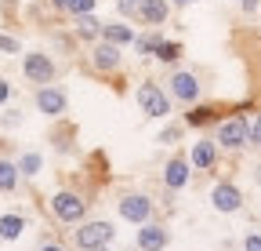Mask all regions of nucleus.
Masks as SVG:
<instances>
[{
    "label": "nucleus",
    "instance_id": "f257e3e1",
    "mask_svg": "<svg viewBox=\"0 0 261 251\" xmlns=\"http://www.w3.org/2000/svg\"><path fill=\"white\" fill-rule=\"evenodd\" d=\"M55 215L62 218V222H76V218L84 215V200L73 197V193H58L55 197Z\"/></svg>",
    "mask_w": 261,
    "mask_h": 251
},
{
    "label": "nucleus",
    "instance_id": "f03ea898",
    "mask_svg": "<svg viewBox=\"0 0 261 251\" xmlns=\"http://www.w3.org/2000/svg\"><path fill=\"white\" fill-rule=\"evenodd\" d=\"M138 102H142V109H145L149 117H163V113H167V99H163V91L152 87V84H145V87L138 91Z\"/></svg>",
    "mask_w": 261,
    "mask_h": 251
},
{
    "label": "nucleus",
    "instance_id": "7ed1b4c3",
    "mask_svg": "<svg viewBox=\"0 0 261 251\" xmlns=\"http://www.w3.org/2000/svg\"><path fill=\"white\" fill-rule=\"evenodd\" d=\"M109 237H113V230H109L106 222H91V226H84V230L76 233L80 247H87V251H91V247H102V244H106Z\"/></svg>",
    "mask_w": 261,
    "mask_h": 251
},
{
    "label": "nucleus",
    "instance_id": "20e7f679",
    "mask_svg": "<svg viewBox=\"0 0 261 251\" xmlns=\"http://www.w3.org/2000/svg\"><path fill=\"white\" fill-rule=\"evenodd\" d=\"M25 77L37 80V84H47L55 77V66H51L44 55H25Z\"/></svg>",
    "mask_w": 261,
    "mask_h": 251
},
{
    "label": "nucleus",
    "instance_id": "39448f33",
    "mask_svg": "<svg viewBox=\"0 0 261 251\" xmlns=\"http://www.w3.org/2000/svg\"><path fill=\"white\" fill-rule=\"evenodd\" d=\"M218 142H225V146H240V142H247V120H228V124H221V131H218Z\"/></svg>",
    "mask_w": 261,
    "mask_h": 251
},
{
    "label": "nucleus",
    "instance_id": "423d86ee",
    "mask_svg": "<svg viewBox=\"0 0 261 251\" xmlns=\"http://www.w3.org/2000/svg\"><path fill=\"white\" fill-rule=\"evenodd\" d=\"M120 215L130 218V222H142V218H149V200L145 197H127V200H120Z\"/></svg>",
    "mask_w": 261,
    "mask_h": 251
},
{
    "label": "nucleus",
    "instance_id": "0eeeda50",
    "mask_svg": "<svg viewBox=\"0 0 261 251\" xmlns=\"http://www.w3.org/2000/svg\"><path fill=\"white\" fill-rule=\"evenodd\" d=\"M214 208L218 211H236L240 208V190L236 186H218L214 190Z\"/></svg>",
    "mask_w": 261,
    "mask_h": 251
},
{
    "label": "nucleus",
    "instance_id": "6e6552de",
    "mask_svg": "<svg viewBox=\"0 0 261 251\" xmlns=\"http://www.w3.org/2000/svg\"><path fill=\"white\" fill-rule=\"evenodd\" d=\"M138 244H142L145 251H160L163 244H167V233H163L160 226H145V230L138 233Z\"/></svg>",
    "mask_w": 261,
    "mask_h": 251
},
{
    "label": "nucleus",
    "instance_id": "1a4fd4ad",
    "mask_svg": "<svg viewBox=\"0 0 261 251\" xmlns=\"http://www.w3.org/2000/svg\"><path fill=\"white\" fill-rule=\"evenodd\" d=\"M94 66L98 70H116L120 66V51H116V44H102L94 51Z\"/></svg>",
    "mask_w": 261,
    "mask_h": 251
},
{
    "label": "nucleus",
    "instance_id": "9d476101",
    "mask_svg": "<svg viewBox=\"0 0 261 251\" xmlns=\"http://www.w3.org/2000/svg\"><path fill=\"white\" fill-rule=\"evenodd\" d=\"M171 84H174V95H178V99H185V102H189V99H196V91H200L196 77H189V73H178Z\"/></svg>",
    "mask_w": 261,
    "mask_h": 251
},
{
    "label": "nucleus",
    "instance_id": "9b49d317",
    "mask_svg": "<svg viewBox=\"0 0 261 251\" xmlns=\"http://www.w3.org/2000/svg\"><path fill=\"white\" fill-rule=\"evenodd\" d=\"M37 106H40L47 117H55V113L65 109V99L58 95V91H40V95H37Z\"/></svg>",
    "mask_w": 261,
    "mask_h": 251
},
{
    "label": "nucleus",
    "instance_id": "f8f14e48",
    "mask_svg": "<svg viewBox=\"0 0 261 251\" xmlns=\"http://www.w3.org/2000/svg\"><path fill=\"white\" fill-rule=\"evenodd\" d=\"M192 164H196V168H211V164H214V146H211V142H196Z\"/></svg>",
    "mask_w": 261,
    "mask_h": 251
},
{
    "label": "nucleus",
    "instance_id": "ddd939ff",
    "mask_svg": "<svg viewBox=\"0 0 261 251\" xmlns=\"http://www.w3.org/2000/svg\"><path fill=\"white\" fill-rule=\"evenodd\" d=\"M189 182V168L181 164V161H171L167 164V186H174V190H178V186H185Z\"/></svg>",
    "mask_w": 261,
    "mask_h": 251
},
{
    "label": "nucleus",
    "instance_id": "4468645a",
    "mask_svg": "<svg viewBox=\"0 0 261 251\" xmlns=\"http://www.w3.org/2000/svg\"><path fill=\"white\" fill-rule=\"evenodd\" d=\"M22 233V218L18 215H4V218H0V237H4V240H15Z\"/></svg>",
    "mask_w": 261,
    "mask_h": 251
},
{
    "label": "nucleus",
    "instance_id": "2eb2a0df",
    "mask_svg": "<svg viewBox=\"0 0 261 251\" xmlns=\"http://www.w3.org/2000/svg\"><path fill=\"white\" fill-rule=\"evenodd\" d=\"M142 15H145L149 22H163V15H167V4H163V0H145V4H142Z\"/></svg>",
    "mask_w": 261,
    "mask_h": 251
},
{
    "label": "nucleus",
    "instance_id": "dca6fc26",
    "mask_svg": "<svg viewBox=\"0 0 261 251\" xmlns=\"http://www.w3.org/2000/svg\"><path fill=\"white\" fill-rule=\"evenodd\" d=\"M106 40L109 44H127L130 40V29L127 26H106Z\"/></svg>",
    "mask_w": 261,
    "mask_h": 251
},
{
    "label": "nucleus",
    "instance_id": "f3484780",
    "mask_svg": "<svg viewBox=\"0 0 261 251\" xmlns=\"http://www.w3.org/2000/svg\"><path fill=\"white\" fill-rule=\"evenodd\" d=\"M80 33H84V37H94V33H98V18H94L91 11L80 15Z\"/></svg>",
    "mask_w": 261,
    "mask_h": 251
},
{
    "label": "nucleus",
    "instance_id": "a211bd4d",
    "mask_svg": "<svg viewBox=\"0 0 261 251\" xmlns=\"http://www.w3.org/2000/svg\"><path fill=\"white\" fill-rule=\"evenodd\" d=\"M11 186H15V168L0 164V190H11Z\"/></svg>",
    "mask_w": 261,
    "mask_h": 251
},
{
    "label": "nucleus",
    "instance_id": "6ab92c4d",
    "mask_svg": "<svg viewBox=\"0 0 261 251\" xmlns=\"http://www.w3.org/2000/svg\"><path fill=\"white\" fill-rule=\"evenodd\" d=\"M211 117H214V109H192L189 113V124H192V128H200V124H207Z\"/></svg>",
    "mask_w": 261,
    "mask_h": 251
},
{
    "label": "nucleus",
    "instance_id": "aec40b11",
    "mask_svg": "<svg viewBox=\"0 0 261 251\" xmlns=\"http://www.w3.org/2000/svg\"><path fill=\"white\" fill-rule=\"evenodd\" d=\"M156 55H160L163 62H174V58H178V44H163V40H160V48H156Z\"/></svg>",
    "mask_w": 261,
    "mask_h": 251
},
{
    "label": "nucleus",
    "instance_id": "412c9836",
    "mask_svg": "<svg viewBox=\"0 0 261 251\" xmlns=\"http://www.w3.org/2000/svg\"><path fill=\"white\" fill-rule=\"evenodd\" d=\"M37 168H40V156H37V153H25V156H22V171H25V175H37Z\"/></svg>",
    "mask_w": 261,
    "mask_h": 251
},
{
    "label": "nucleus",
    "instance_id": "4be33fe9",
    "mask_svg": "<svg viewBox=\"0 0 261 251\" xmlns=\"http://www.w3.org/2000/svg\"><path fill=\"white\" fill-rule=\"evenodd\" d=\"M65 8H73L76 15H87V11L94 8V0H69V4H65Z\"/></svg>",
    "mask_w": 261,
    "mask_h": 251
},
{
    "label": "nucleus",
    "instance_id": "5701e85b",
    "mask_svg": "<svg viewBox=\"0 0 261 251\" xmlns=\"http://www.w3.org/2000/svg\"><path fill=\"white\" fill-rule=\"evenodd\" d=\"M138 48L142 51H156L160 48V37H145V40H138Z\"/></svg>",
    "mask_w": 261,
    "mask_h": 251
},
{
    "label": "nucleus",
    "instance_id": "b1692460",
    "mask_svg": "<svg viewBox=\"0 0 261 251\" xmlns=\"http://www.w3.org/2000/svg\"><path fill=\"white\" fill-rule=\"evenodd\" d=\"M0 51H18V44H15L11 37H4V33H0Z\"/></svg>",
    "mask_w": 261,
    "mask_h": 251
},
{
    "label": "nucleus",
    "instance_id": "393cba45",
    "mask_svg": "<svg viewBox=\"0 0 261 251\" xmlns=\"http://www.w3.org/2000/svg\"><path fill=\"white\" fill-rule=\"evenodd\" d=\"M145 0H120V11H135V8H142Z\"/></svg>",
    "mask_w": 261,
    "mask_h": 251
},
{
    "label": "nucleus",
    "instance_id": "a878e982",
    "mask_svg": "<svg viewBox=\"0 0 261 251\" xmlns=\"http://www.w3.org/2000/svg\"><path fill=\"white\" fill-rule=\"evenodd\" d=\"M160 139H163V142H174V139H178V128H167V131H163Z\"/></svg>",
    "mask_w": 261,
    "mask_h": 251
},
{
    "label": "nucleus",
    "instance_id": "bb28decb",
    "mask_svg": "<svg viewBox=\"0 0 261 251\" xmlns=\"http://www.w3.org/2000/svg\"><path fill=\"white\" fill-rule=\"evenodd\" d=\"M247 251H261V237H250L247 240Z\"/></svg>",
    "mask_w": 261,
    "mask_h": 251
},
{
    "label": "nucleus",
    "instance_id": "cd10ccee",
    "mask_svg": "<svg viewBox=\"0 0 261 251\" xmlns=\"http://www.w3.org/2000/svg\"><path fill=\"white\" fill-rule=\"evenodd\" d=\"M8 95H11V87H8V84H4V80H0V102H4V99H8Z\"/></svg>",
    "mask_w": 261,
    "mask_h": 251
},
{
    "label": "nucleus",
    "instance_id": "c85d7f7f",
    "mask_svg": "<svg viewBox=\"0 0 261 251\" xmlns=\"http://www.w3.org/2000/svg\"><path fill=\"white\" fill-rule=\"evenodd\" d=\"M254 142H261V117H257V124H254Z\"/></svg>",
    "mask_w": 261,
    "mask_h": 251
},
{
    "label": "nucleus",
    "instance_id": "c756f323",
    "mask_svg": "<svg viewBox=\"0 0 261 251\" xmlns=\"http://www.w3.org/2000/svg\"><path fill=\"white\" fill-rule=\"evenodd\" d=\"M44 251H62V247H44Z\"/></svg>",
    "mask_w": 261,
    "mask_h": 251
},
{
    "label": "nucleus",
    "instance_id": "7c9ffc66",
    "mask_svg": "<svg viewBox=\"0 0 261 251\" xmlns=\"http://www.w3.org/2000/svg\"><path fill=\"white\" fill-rule=\"evenodd\" d=\"M178 4H192V0H178Z\"/></svg>",
    "mask_w": 261,
    "mask_h": 251
},
{
    "label": "nucleus",
    "instance_id": "2f4dec72",
    "mask_svg": "<svg viewBox=\"0 0 261 251\" xmlns=\"http://www.w3.org/2000/svg\"><path fill=\"white\" fill-rule=\"evenodd\" d=\"M91 251H106V247H91Z\"/></svg>",
    "mask_w": 261,
    "mask_h": 251
},
{
    "label": "nucleus",
    "instance_id": "473e14b6",
    "mask_svg": "<svg viewBox=\"0 0 261 251\" xmlns=\"http://www.w3.org/2000/svg\"><path fill=\"white\" fill-rule=\"evenodd\" d=\"M247 4H254V0H247Z\"/></svg>",
    "mask_w": 261,
    "mask_h": 251
}]
</instances>
